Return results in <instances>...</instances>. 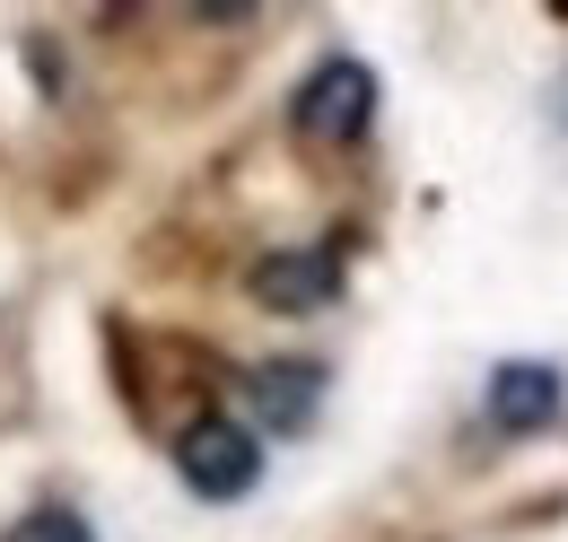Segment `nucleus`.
Instances as JSON below:
<instances>
[{
	"instance_id": "1",
	"label": "nucleus",
	"mask_w": 568,
	"mask_h": 542,
	"mask_svg": "<svg viewBox=\"0 0 568 542\" xmlns=\"http://www.w3.org/2000/svg\"><path fill=\"white\" fill-rule=\"evenodd\" d=\"M175 473L193 481L202 499H245V490L263 481V446H254L245 420H227V411H193V420L175 429Z\"/></svg>"
},
{
	"instance_id": "7",
	"label": "nucleus",
	"mask_w": 568,
	"mask_h": 542,
	"mask_svg": "<svg viewBox=\"0 0 568 542\" xmlns=\"http://www.w3.org/2000/svg\"><path fill=\"white\" fill-rule=\"evenodd\" d=\"M560 114H568V97H560Z\"/></svg>"
},
{
	"instance_id": "2",
	"label": "nucleus",
	"mask_w": 568,
	"mask_h": 542,
	"mask_svg": "<svg viewBox=\"0 0 568 542\" xmlns=\"http://www.w3.org/2000/svg\"><path fill=\"white\" fill-rule=\"evenodd\" d=\"M288 123H297L306 140H324V149H351V140L376 123V70L358 62V53L315 62L306 88H297V106H288Z\"/></svg>"
},
{
	"instance_id": "5",
	"label": "nucleus",
	"mask_w": 568,
	"mask_h": 542,
	"mask_svg": "<svg viewBox=\"0 0 568 542\" xmlns=\"http://www.w3.org/2000/svg\"><path fill=\"white\" fill-rule=\"evenodd\" d=\"M245 394L272 429H306L315 403H324V368L315 359H272V368H245Z\"/></svg>"
},
{
	"instance_id": "6",
	"label": "nucleus",
	"mask_w": 568,
	"mask_h": 542,
	"mask_svg": "<svg viewBox=\"0 0 568 542\" xmlns=\"http://www.w3.org/2000/svg\"><path fill=\"white\" fill-rule=\"evenodd\" d=\"M9 542H97V534H88V516H79V508H62V499H53V508H36V516H27Z\"/></svg>"
},
{
	"instance_id": "3",
	"label": "nucleus",
	"mask_w": 568,
	"mask_h": 542,
	"mask_svg": "<svg viewBox=\"0 0 568 542\" xmlns=\"http://www.w3.org/2000/svg\"><path fill=\"white\" fill-rule=\"evenodd\" d=\"M245 289H254L272 315H315V307L342 298V263H333L324 245H288V254H263Z\"/></svg>"
},
{
	"instance_id": "4",
	"label": "nucleus",
	"mask_w": 568,
	"mask_h": 542,
	"mask_svg": "<svg viewBox=\"0 0 568 542\" xmlns=\"http://www.w3.org/2000/svg\"><path fill=\"white\" fill-rule=\"evenodd\" d=\"M560 368H542V359H507L490 377V420L507 438H534V429H551L560 420Z\"/></svg>"
}]
</instances>
